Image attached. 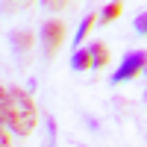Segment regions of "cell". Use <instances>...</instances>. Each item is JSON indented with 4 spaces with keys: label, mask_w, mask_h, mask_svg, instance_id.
Instances as JSON below:
<instances>
[{
    "label": "cell",
    "mask_w": 147,
    "mask_h": 147,
    "mask_svg": "<svg viewBox=\"0 0 147 147\" xmlns=\"http://www.w3.org/2000/svg\"><path fill=\"white\" fill-rule=\"evenodd\" d=\"M121 12H124V3H106L97 21H103V24H112L115 18H121Z\"/></svg>",
    "instance_id": "cell-8"
},
{
    "label": "cell",
    "mask_w": 147,
    "mask_h": 147,
    "mask_svg": "<svg viewBox=\"0 0 147 147\" xmlns=\"http://www.w3.org/2000/svg\"><path fill=\"white\" fill-rule=\"evenodd\" d=\"M88 56H91V68H103V65L109 62V47H106L103 41H94V44L88 47Z\"/></svg>",
    "instance_id": "cell-4"
},
{
    "label": "cell",
    "mask_w": 147,
    "mask_h": 147,
    "mask_svg": "<svg viewBox=\"0 0 147 147\" xmlns=\"http://www.w3.org/2000/svg\"><path fill=\"white\" fill-rule=\"evenodd\" d=\"M44 9H56L59 12V9H68V3H44Z\"/></svg>",
    "instance_id": "cell-12"
},
{
    "label": "cell",
    "mask_w": 147,
    "mask_h": 147,
    "mask_svg": "<svg viewBox=\"0 0 147 147\" xmlns=\"http://www.w3.org/2000/svg\"><path fill=\"white\" fill-rule=\"evenodd\" d=\"M6 112H9V88L0 85V127L6 124Z\"/></svg>",
    "instance_id": "cell-9"
},
{
    "label": "cell",
    "mask_w": 147,
    "mask_h": 147,
    "mask_svg": "<svg viewBox=\"0 0 147 147\" xmlns=\"http://www.w3.org/2000/svg\"><path fill=\"white\" fill-rule=\"evenodd\" d=\"M71 68L74 71H88L91 68V56H88V47H85V50H77L71 56Z\"/></svg>",
    "instance_id": "cell-7"
},
{
    "label": "cell",
    "mask_w": 147,
    "mask_h": 147,
    "mask_svg": "<svg viewBox=\"0 0 147 147\" xmlns=\"http://www.w3.org/2000/svg\"><path fill=\"white\" fill-rule=\"evenodd\" d=\"M12 47H15L18 53L30 50V47H32V30H15V32H12Z\"/></svg>",
    "instance_id": "cell-5"
},
{
    "label": "cell",
    "mask_w": 147,
    "mask_h": 147,
    "mask_svg": "<svg viewBox=\"0 0 147 147\" xmlns=\"http://www.w3.org/2000/svg\"><path fill=\"white\" fill-rule=\"evenodd\" d=\"M94 24H97V15H94V12H91V15H85L82 24H80V30H77V35H74V44H82L85 38H88V32H91Z\"/></svg>",
    "instance_id": "cell-6"
},
{
    "label": "cell",
    "mask_w": 147,
    "mask_h": 147,
    "mask_svg": "<svg viewBox=\"0 0 147 147\" xmlns=\"http://www.w3.org/2000/svg\"><path fill=\"white\" fill-rule=\"evenodd\" d=\"M144 68H147V53H144V50H129L124 59H121L118 71L112 74V82H115V85H124V82H129V80H136Z\"/></svg>",
    "instance_id": "cell-2"
},
{
    "label": "cell",
    "mask_w": 147,
    "mask_h": 147,
    "mask_svg": "<svg viewBox=\"0 0 147 147\" xmlns=\"http://www.w3.org/2000/svg\"><path fill=\"white\" fill-rule=\"evenodd\" d=\"M62 41H65V24L62 21H44V27H41V50H44V56H56Z\"/></svg>",
    "instance_id": "cell-3"
},
{
    "label": "cell",
    "mask_w": 147,
    "mask_h": 147,
    "mask_svg": "<svg viewBox=\"0 0 147 147\" xmlns=\"http://www.w3.org/2000/svg\"><path fill=\"white\" fill-rule=\"evenodd\" d=\"M0 147H12V136H9L3 127H0Z\"/></svg>",
    "instance_id": "cell-11"
},
{
    "label": "cell",
    "mask_w": 147,
    "mask_h": 147,
    "mask_svg": "<svg viewBox=\"0 0 147 147\" xmlns=\"http://www.w3.org/2000/svg\"><path fill=\"white\" fill-rule=\"evenodd\" d=\"M6 124L12 132L18 136H32L35 124H38V109L30 91L24 88H9V112H6Z\"/></svg>",
    "instance_id": "cell-1"
},
{
    "label": "cell",
    "mask_w": 147,
    "mask_h": 147,
    "mask_svg": "<svg viewBox=\"0 0 147 147\" xmlns=\"http://www.w3.org/2000/svg\"><path fill=\"white\" fill-rule=\"evenodd\" d=\"M132 27H136V32H138V35H147V12H141V15L132 21Z\"/></svg>",
    "instance_id": "cell-10"
}]
</instances>
